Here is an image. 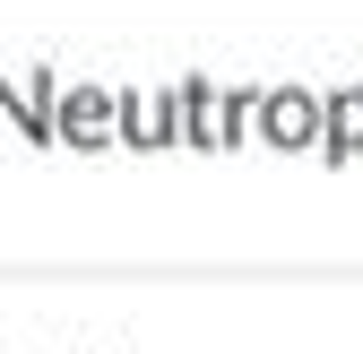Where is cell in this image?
<instances>
[{
    "label": "cell",
    "mask_w": 363,
    "mask_h": 354,
    "mask_svg": "<svg viewBox=\"0 0 363 354\" xmlns=\"http://www.w3.org/2000/svg\"><path fill=\"white\" fill-rule=\"evenodd\" d=\"M69 139H78V147L104 139V96H78V104H69Z\"/></svg>",
    "instance_id": "7a4b0ae2"
},
{
    "label": "cell",
    "mask_w": 363,
    "mask_h": 354,
    "mask_svg": "<svg viewBox=\"0 0 363 354\" xmlns=\"http://www.w3.org/2000/svg\"><path fill=\"white\" fill-rule=\"evenodd\" d=\"M268 139H277V147H303L311 139V104L303 96H277V104H268Z\"/></svg>",
    "instance_id": "6da1fadb"
},
{
    "label": "cell",
    "mask_w": 363,
    "mask_h": 354,
    "mask_svg": "<svg viewBox=\"0 0 363 354\" xmlns=\"http://www.w3.org/2000/svg\"><path fill=\"white\" fill-rule=\"evenodd\" d=\"M346 147H363V96L337 104V156H346Z\"/></svg>",
    "instance_id": "3957f363"
}]
</instances>
